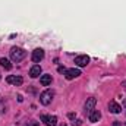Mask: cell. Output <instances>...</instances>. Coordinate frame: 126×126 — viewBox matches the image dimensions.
Returning <instances> with one entry per match:
<instances>
[{
  "label": "cell",
  "instance_id": "6da1fadb",
  "mask_svg": "<svg viewBox=\"0 0 126 126\" xmlns=\"http://www.w3.org/2000/svg\"><path fill=\"white\" fill-rule=\"evenodd\" d=\"M25 56H27V51L24 48H19V47H12L10 48V59L13 62H16V63L21 62V60L25 59Z\"/></svg>",
  "mask_w": 126,
  "mask_h": 126
},
{
  "label": "cell",
  "instance_id": "7a4b0ae2",
  "mask_svg": "<svg viewBox=\"0 0 126 126\" xmlns=\"http://www.w3.org/2000/svg\"><path fill=\"white\" fill-rule=\"evenodd\" d=\"M53 97H54V91L53 90H46L44 93H41V95H40V103L44 104V106H48L53 101Z\"/></svg>",
  "mask_w": 126,
  "mask_h": 126
},
{
  "label": "cell",
  "instance_id": "3957f363",
  "mask_svg": "<svg viewBox=\"0 0 126 126\" xmlns=\"http://www.w3.org/2000/svg\"><path fill=\"white\" fill-rule=\"evenodd\" d=\"M79 75H81V70H79V69H75V67L66 69V72H64V78H66L67 81H72V79L78 78Z\"/></svg>",
  "mask_w": 126,
  "mask_h": 126
},
{
  "label": "cell",
  "instance_id": "277c9868",
  "mask_svg": "<svg viewBox=\"0 0 126 126\" xmlns=\"http://www.w3.org/2000/svg\"><path fill=\"white\" fill-rule=\"evenodd\" d=\"M31 59H32L34 63H40L43 59H44V50H43V48H35V50L32 51Z\"/></svg>",
  "mask_w": 126,
  "mask_h": 126
},
{
  "label": "cell",
  "instance_id": "5b68a950",
  "mask_svg": "<svg viewBox=\"0 0 126 126\" xmlns=\"http://www.w3.org/2000/svg\"><path fill=\"white\" fill-rule=\"evenodd\" d=\"M41 120H43L47 126H56V125H57V117H56V116L43 114V116H41Z\"/></svg>",
  "mask_w": 126,
  "mask_h": 126
},
{
  "label": "cell",
  "instance_id": "8992f818",
  "mask_svg": "<svg viewBox=\"0 0 126 126\" xmlns=\"http://www.w3.org/2000/svg\"><path fill=\"white\" fill-rule=\"evenodd\" d=\"M75 63H76L79 67H84V66H87V64L90 63V57H88V56H85V54L76 56V57H75Z\"/></svg>",
  "mask_w": 126,
  "mask_h": 126
},
{
  "label": "cell",
  "instance_id": "52a82bcc",
  "mask_svg": "<svg viewBox=\"0 0 126 126\" xmlns=\"http://www.w3.org/2000/svg\"><path fill=\"white\" fill-rule=\"evenodd\" d=\"M9 84H12V85H16V87H19V85H22V78L21 76H16V75H9L7 76V79H6Z\"/></svg>",
  "mask_w": 126,
  "mask_h": 126
},
{
  "label": "cell",
  "instance_id": "ba28073f",
  "mask_svg": "<svg viewBox=\"0 0 126 126\" xmlns=\"http://www.w3.org/2000/svg\"><path fill=\"white\" fill-rule=\"evenodd\" d=\"M100 117H101V113L98 111V110H91L90 113H88V119H90V122H93V123H95V122H98L100 120Z\"/></svg>",
  "mask_w": 126,
  "mask_h": 126
},
{
  "label": "cell",
  "instance_id": "9c48e42d",
  "mask_svg": "<svg viewBox=\"0 0 126 126\" xmlns=\"http://www.w3.org/2000/svg\"><path fill=\"white\" fill-rule=\"evenodd\" d=\"M109 110H110L111 113L117 114V113H120V111H122V107H120L116 101H110V103H109Z\"/></svg>",
  "mask_w": 126,
  "mask_h": 126
},
{
  "label": "cell",
  "instance_id": "30bf717a",
  "mask_svg": "<svg viewBox=\"0 0 126 126\" xmlns=\"http://www.w3.org/2000/svg\"><path fill=\"white\" fill-rule=\"evenodd\" d=\"M95 103H97V100H95L94 97H91V98H88L87 100V103H85V111H91V110H94L95 107Z\"/></svg>",
  "mask_w": 126,
  "mask_h": 126
},
{
  "label": "cell",
  "instance_id": "8fae6325",
  "mask_svg": "<svg viewBox=\"0 0 126 126\" xmlns=\"http://www.w3.org/2000/svg\"><path fill=\"white\" fill-rule=\"evenodd\" d=\"M41 75V67H40V64H34L31 67V70H30V76L31 78H38Z\"/></svg>",
  "mask_w": 126,
  "mask_h": 126
},
{
  "label": "cell",
  "instance_id": "7c38bea8",
  "mask_svg": "<svg viewBox=\"0 0 126 126\" xmlns=\"http://www.w3.org/2000/svg\"><path fill=\"white\" fill-rule=\"evenodd\" d=\"M40 82H41L43 87H48L51 84V75H43L40 78Z\"/></svg>",
  "mask_w": 126,
  "mask_h": 126
},
{
  "label": "cell",
  "instance_id": "4fadbf2b",
  "mask_svg": "<svg viewBox=\"0 0 126 126\" xmlns=\"http://www.w3.org/2000/svg\"><path fill=\"white\" fill-rule=\"evenodd\" d=\"M0 64H1L6 70H10V69H12V63L9 62L7 59H4V57H1V59H0Z\"/></svg>",
  "mask_w": 126,
  "mask_h": 126
},
{
  "label": "cell",
  "instance_id": "5bb4252c",
  "mask_svg": "<svg viewBox=\"0 0 126 126\" xmlns=\"http://www.w3.org/2000/svg\"><path fill=\"white\" fill-rule=\"evenodd\" d=\"M27 126H38V125H37L35 122H28V125H27Z\"/></svg>",
  "mask_w": 126,
  "mask_h": 126
},
{
  "label": "cell",
  "instance_id": "9a60e30c",
  "mask_svg": "<svg viewBox=\"0 0 126 126\" xmlns=\"http://www.w3.org/2000/svg\"><path fill=\"white\" fill-rule=\"evenodd\" d=\"M59 72H63V73H64V72H66V69H64V67H62V66H60V67H59Z\"/></svg>",
  "mask_w": 126,
  "mask_h": 126
},
{
  "label": "cell",
  "instance_id": "2e32d148",
  "mask_svg": "<svg viewBox=\"0 0 126 126\" xmlns=\"http://www.w3.org/2000/svg\"><path fill=\"white\" fill-rule=\"evenodd\" d=\"M114 126H120V123H119V122H116V123H114Z\"/></svg>",
  "mask_w": 126,
  "mask_h": 126
},
{
  "label": "cell",
  "instance_id": "e0dca14e",
  "mask_svg": "<svg viewBox=\"0 0 126 126\" xmlns=\"http://www.w3.org/2000/svg\"><path fill=\"white\" fill-rule=\"evenodd\" d=\"M123 106H125V107H126V100H125V101H123Z\"/></svg>",
  "mask_w": 126,
  "mask_h": 126
}]
</instances>
